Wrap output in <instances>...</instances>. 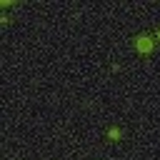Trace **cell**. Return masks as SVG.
<instances>
[{"mask_svg":"<svg viewBox=\"0 0 160 160\" xmlns=\"http://www.w3.org/2000/svg\"><path fill=\"white\" fill-rule=\"evenodd\" d=\"M138 48H140V50H150V42H148V38H140V40H138Z\"/></svg>","mask_w":160,"mask_h":160,"instance_id":"obj_1","label":"cell"}]
</instances>
